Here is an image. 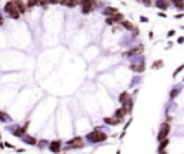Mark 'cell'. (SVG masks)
<instances>
[{"label":"cell","instance_id":"cell-1","mask_svg":"<svg viewBox=\"0 0 184 154\" xmlns=\"http://www.w3.org/2000/svg\"><path fill=\"white\" fill-rule=\"evenodd\" d=\"M87 138L89 140V141H92V143H102V141H105L106 140V134L97 128V130L91 131L89 134L87 135Z\"/></svg>","mask_w":184,"mask_h":154},{"label":"cell","instance_id":"cell-2","mask_svg":"<svg viewBox=\"0 0 184 154\" xmlns=\"http://www.w3.org/2000/svg\"><path fill=\"white\" fill-rule=\"evenodd\" d=\"M79 3H81V6H82V13L83 15L91 13V12L95 10L97 6H98L97 0H79Z\"/></svg>","mask_w":184,"mask_h":154},{"label":"cell","instance_id":"cell-3","mask_svg":"<svg viewBox=\"0 0 184 154\" xmlns=\"http://www.w3.org/2000/svg\"><path fill=\"white\" fill-rule=\"evenodd\" d=\"M4 12L9 13V16L13 17V19H17L19 15H20L19 10H17V7H16V4H15V0H10V2L6 3V6H4Z\"/></svg>","mask_w":184,"mask_h":154},{"label":"cell","instance_id":"cell-4","mask_svg":"<svg viewBox=\"0 0 184 154\" xmlns=\"http://www.w3.org/2000/svg\"><path fill=\"white\" fill-rule=\"evenodd\" d=\"M168 134H170V124L168 123H163L161 127H160V131L157 134V140L158 141H163L164 138H167Z\"/></svg>","mask_w":184,"mask_h":154},{"label":"cell","instance_id":"cell-5","mask_svg":"<svg viewBox=\"0 0 184 154\" xmlns=\"http://www.w3.org/2000/svg\"><path fill=\"white\" fill-rule=\"evenodd\" d=\"M60 147H62V141H60V140H53L52 143L49 144V148H50L52 153H59Z\"/></svg>","mask_w":184,"mask_h":154},{"label":"cell","instance_id":"cell-6","mask_svg":"<svg viewBox=\"0 0 184 154\" xmlns=\"http://www.w3.org/2000/svg\"><path fill=\"white\" fill-rule=\"evenodd\" d=\"M122 19H124V15L118 12L112 17H108V19H106V25H112V23H115V22H122Z\"/></svg>","mask_w":184,"mask_h":154},{"label":"cell","instance_id":"cell-7","mask_svg":"<svg viewBox=\"0 0 184 154\" xmlns=\"http://www.w3.org/2000/svg\"><path fill=\"white\" fill-rule=\"evenodd\" d=\"M144 51L143 46H137V48L134 49H130V51H127V52L124 53V56H132V55H137V53H141Z\"/></svg>","mask_w":184,"mask_h":154},{"label":"cell","instance_id":"cell-8","mask_svg":"<svg viewBox=\"0 0 184 154\" xmlns=\"http://www.w3.org/2000/svg\"><path fill=\"white\" fill-rule=\"evenodd\" d=\"M15 4H16V7H17V10H19L20 15H23L25 12H26V4L23 3V0H15Z\"/></svg>","mask_w":184,"mask_h":154},{"label":"cell","instance_id":"cell-9","mask_svg":"<svg viewBox=\"0 0 184 154\" xmlns=\"http://www.w3.org/2000/svg\"><path fill=\"white\" fill-rule=\"evenodd\" d=\"M155 6L161 10H167L168 9V2L167 0H155Z\"/></svg>","mask_w":184,"mask_h":154},{"label":"cell","instance_id":"cell-10","mask_svg":"<svg viewBox=\"0 0 184 154\" xmlns=\"http://www.w3.org/2000/svg\"><path fill=\"white\" fill-rule=\"evenodd\" d=\"M79 0H59L60 4H64V6H68V7H75L76 4H78Z\"/></svg>","mask_w":184,"mask_h":154},{"label":"cell","instance_id":"cell-11","mask_svg":"<svg viewBox=\"0 0 184 154\" xmlns=\"http://www.w3.org/2000/svg\"><path fill=\"white\" fill-rule=\"evenodd\" d=\"M125 114H127V111H125V109L124 108H122V107H121V108H118V109H116V111H115V114H114V117H115V118H116V120H122V118H124V117H125Z\"/></svg>","mask_w":184,"mask_h":154},{"label":"cell","instance_id":"cell-12","mask_svg":"<svg viewBox=\"0 0 184 154\" xmlns=\"http://www.w3.org/2000/svg\"><path fill=\"white\" fill-rule=\"evenodd\" d=\"M130 68H131L132 71H135V72H143L144 68H145V62H144V60H141V62H139V65H131Z\"/></svg>","mask_w":184,"mask_h":154},{"label":"cell","instance_id":"cell-13","mask_svg":"<svg viewBox=\"0 0 184 154\" xmlns=\"http://www.w3.org/2000/svg\"><path fill=\"white\" fill-rule=\"evenodd\" d=\"M116 13H118V9H115V7H106L105 10H104V15L109 16V17H112V16L116 15Z\"/></svg>","mask_w":184,"mask_h":154},{"label":"cell","instance_id":"cell-14","mask_svg":"<svg viewBox=\"0 0 184 154\" xmlns=\"http://www.w3.org/2000/svg\"><path fill=\"white\" fill-rule=\"evenodd\" d=\"M122 108L127 111V114H130L132 111V98H130L128 101H125L124 102V105H122Z\"/></svg>","mask_w":184,"mask_h":154},{"label":"cell","instance_id":"cell-15","mask_svg":"<svg viewBox=\"0 0 184 154\" xmlns=\"http://www.w3.org/2000/svg\"><path fill=\"white\" fill-rule=\"evenodd\" d=\"M27 127H29V123H26V124L23 125V127H20L19 130H15V131H13V134L17 135V137H20V135L25 134V131H26V128H27Z\"/></svg>","mask_w":184,"mask_h":154},{"label":"cell","instance_id":"cell-16","mask_svg":"<svg viewBox=\"0 0 184 154\" xmlns=\"http://www.w3.org/2000/svg\"><path fill=\"white\" fill-rule=\"evenodd\" d=\"M104 121H105L106 124H109V125H116V124H120V123H121L120 120H116L115 117H109V118H105Z\"/></svg>","mask_w":184,"mask_h":154},{"label":"cell","instance_id":"cell-17","mask_svg":"<svg viewBox=\"0 0 184 154\" xmlns=\"http://www.w3.org/2000/svg\"><path fill=\"white\" fill-rule=\"evenodd\" d=\"M170 2H171V3H173L176 7L181 9V10L184 9V0H170Z\"/></svg>","mask_w":184,"mask_h":154},{"label":"cell","instance_id":"cell-18","mask_svg":"<svg viewBox=\"0 0 184 154\" xmlns=\"http://www.w3.org/2000/svg\"><path fill=\"white\" fill-rule=\"evenodd\" d=\"M168 143H170V140H168V138H164L163 141H160V147H158V151H164V148L168 146Z\"/></svg>","mask_w":184,"mask_h":154},{"label":"cell","instance_id":"cell-19","mask_svg":"<svg viewBox=\"0 0 184 154\" xmlns=\"http://www.w3.org/2000/svg\"><path fill=\"white\" fill-rule=\"evenodd\" d=\"M130 98H131V97H130V94H128V92H122V94L120 95V102H121V104H124V102L128 101Z\"/></svg>","mask_w":184,"mask_h":154},{"label":"cell","instance_id":"cell-20","mask_svg":"<svg viewBox=\"0 0 184 154\" xmlns=\"http://www.w3.org/2000/svg\"><path fill=\"white\" fill-rule=\"evenodd\" d=\"M81 143H82V138H81V137H75V138H72L68 141L69 146H75V144H81Z\"/></svg>","mask_w":184,"mask_h":154},{"label":"cell","instance_id":"cell-21","mask_svg":"<svg viewBox=\"0 0 184 154\" xmlns=\"http://www.w3.org/2000/svg\"><path fill=\"white\" fill-rule=\"evenodd\" d=\"M39 2L40 0H27V3H26V7H33V6H36V4H39Z\"/></svg>","mask_w":184,"mask_h":154},{"label":"cell","instance_id":"cell-22","mask_svg":"<svg viewBox=\"0 0 184 154\" xmlns=\"http://www.w3.org/2000/svg\"><path fill=\"white\" fill-rule=\"evenodd\" d=\"M122 26H124L127 30H132V29H134L132 23H131V22H128V20H124V22H122Z\"/></svg>","mask_w":184,"mask_h":154},{"label":"cell","instance_id":"cell-23","mask_svg":"<svg viewBox=\"0 0 184 154\" xmlns=\"http://www.w3.org/2000/svg\"><path fill=\"white\" fill-rule=\"evenodd\" d=\"M56 4V3H59V0H40L39 2V4Z\"/></svg>","mask_w":184,"mask_h":154},{"label":"cell","instance_id":"cell-24","mask_svg":"<svg viewBox=\"0 0 184 154\" xmlns=\"http://www.w3.org/2000/svg\"><path fill=\"white\" fill-rule=\"evenodd\" d=\"M25 141H26L27 144H32V146H35V144H36V140H35L33 137H30V135H27V137H25Z\"/></svg>","mask_w":184,"mask_h":154},{"label":"cell","instance_id":"cell-25","mask_svg":"<svg viewBox=\"0 0 184 154\" xmlns=\"http://www.w3.org/2000/svg\"><path fill=\"white\" fill-rule=\"evenodd\" d=\"M7 120H10L7 114L3 113V111H0V121H7Z\"/></svg>","mask_w":184,"mask_h":154},{"label":"cell","instance_id":"cell-26","mask_svg":"<svg viewBox=\"0 0 184 154\" xmlns=\"http://www.w3.org/2000/svg\"><path fill=\"white\" fill-rule=\"evenodd\" d=\"M161 65H163V62H161V60H158L157 64H155V62H154V64H153V69H155V68H160V66H161Z\"/></svg>","mask_w":184,"mask_h":154},{"label":"cell","instance_id":"cell-27","mask_svg":"<svg viewBox=\"0 0 184 154\" xmlns=\"http://www.w3.org/2000/svg\"><path fill=\"white\" fill-rule=\"evenodd\" d=\"M138 2H141V3H145V6H150V4H151V0H138Z\"/></svg>","mask_w":184,"mask_h":154},{"label":"cell","instance_id":"cell-28","mask_svg":"<svg viewBox=\"0 0 184 154\" xmlns=\"http://www.w3.org/2000/svg\"><path fill=\"white\" fill-rule=\"evenodd\" d=\"M177 92H178V91H177V89L171 91V95H170V97H171V98H174V97H176V95H177Z\"/></svg>","mask_w":184,"mask_h":154},{"label":"cell","instance_id":"cell-29","mask_svg":"<svg viewBox=\"0 0 184 154\" xmlns=\"http://www.w3.org/2000/svg\"><path fill=\"white\" fill-rule=\"evenodd\" d=\"M2 25H3V16L0 15V26H2Z\"/></svg>","mask_w":184,"mask_h":154},{"label":"cell","instance_id":"cell-30","mask_svg":"<svg viewBox=\"0 0 184 154\" xmlns=\"http://www.w3.org/2000/svg\"><path fill=\"white\" fill-rule=\"evenodd\" d=\"M184 42V38H178V43H183Z\"/></svg>","mask_w":184,"mask_h":154}]
</instances>
